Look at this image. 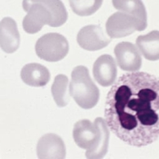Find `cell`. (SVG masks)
I'll list each match as a JSON object with an SVG mask.
<instances>
[{"label":"cell","mask_w":159,"mask_h":159,"mask_svg":"<svg viewBox=\"0 0 159 159\" xmlns=\"http://www.w3.org/2000/svg\"><path fill=\"white\" fill-rule=\"evenodd\" d=\"M104 117L110 130L130 146L157 142L158 77L143 72L121 75L107 94Z\"/></svg>","instance_id":"cell-1"},{"label":"cell","mask_w":159,"mask_h":159,"mask_svg":"<svg viewBox=\"0 0 159 159\" xmlns=\"http://www.w3.org/2000/svg\"><path fill=\"white\" fill-rule=\"evenodd\" d=\"M22 7L27 15L22 27L28 34L39 32L44 25L59 27L63 25L68 14L61 0H23Z\"/></svg>","instance_id":"cell-2"},{"label":"cell","mask_w":159,"mask_h":159,"mask_svg":"<svg viewBox=\"0 0 159 159\" xmlns=\"http://www.w3.org/2000/svg\"><path fill=\"white\" fill-rule=\"evenodd\" d=\"M73 138L78 147L87 150V158H102L107 154L110 132L102 117L96 118L94 123L88 119L77 121L74 127Z\"/></svg>","instance_id":"cell-3"},{"label":"cell","mask_w":159,"mask_h":159,"mask_svg":"<svg viewBox=\"0 0 159 159\" xmlns=\"http://www.w3.org/2000/svg\"><path fill=\"white\" fill-rule=\"evenodd\" d=\"M69 93L78 106L83 109H91L97 105L100 90L92 81L87 67L77 66L73 70Z\"/></svg>","instance_id":"cell-4"},{"label":"cell","mask_w":159,"mask_h":159,"mask_svg":"<svg viewBox=\"0 0 159 159\" xmlns=\"http://www.w3.org/2000/svg\"><path fill=\"white\" fill-rule=\"evenodd\" d=\"M69 51L67 39L60 34L49 33L41 36L35 43L36 55L47 61H59L66 57Z\"/></svg>","instance_id":"cell-5"},{"label":"cell","mask_w":159,"mask_h":159,"mask_svg":"<svg viewBox=\"0 0 159 159\" xmlns=\"http://www.w3.org/2000/svg\"><path fill=\"white\" fill-rule=\"evenodd\" d=\"M135 31L140 32L137 20L122 11H118L106 21V32L111 38H121L133 34Z\"/></svg>","instance_id":"cell-6"},{"label":"cell","mask_w":159,"mask_h":159,"mask_svg":"<svg viewBox=\"0 0 159 159\" xmlns=\"http://www.w3.org/2000/svg\"><path fill=\"white\" fill-rule=\"evenodd\" d=\"M78 45L89 51H95L107 47L111 39L107 37L100 25H88L83 27L77 34Z\"/></svg>","instance_id":"cell-7"},{"label":"cell","mask_w":159,"mask_h":159,"mask_svg":"<svg viewBox=\"0 0 159 159\" xmlns=\"http://www.w3.org/2000/svg\"><path fill=\"white\" fill-rule=\"evenodd\" d=\"M116 61L120 69L127 72L139 71L143 60L138 48L130 42H121L115 48Z\"/></svg>","instance_id":"cell-8"},{"label":"cell","mask_w":159,"mask_h":159,"mask_svg":"<svg viewBox=\"0 0 159 159\" xmlns=\"http://www.w3.org/2000/svg\"><path fill=\"white\" fill-rule=\"evenodd\" d=\"M36 154L38 158L63 159L66 157V147L60 136L48 133L42 136L38 141Z\"/></svg>","instance_id":"cell-9"},{"label":"cell","mask_w":159,"mask_h":159,"mask_svg":"<svg viewBox=\"0 0 159 159\" xmlns=\"http://www.w3.org/2000/svg\"><path fill=\"white\" fill-rule=\"evenodd\" d=\"M93 75L102 87L113 85L117 76V67L114 58L108 54L99 57L93 65Z\"/></svg>","instance_id":"cell-10"},{"label":"cell","mask_w":159,"mask_h":159,"mask_svg":"<svg viewBox=\"0 0 159 159\" xmlns=\"http://www.w3.org/2000/svg\"><path fill=\"white\" fill-rule=\"evenodd\" d=\"M20 46V33L16 21L9 17L0 21V48L6 53L15 52Z\"/></svg>","instance_id":"cell-11"},{"label":"cell","mask_w":159,"mask_h":159,"mask_svg":"<svg viewBox=\"0 0 159 159\" xmlns=\"http://www.w3.org/2000/svg\"><path fill=\"white\" fill-rule=\"evenodd\" d=\"M22 82L31 87H44L50 80V74L47 67L39 63H28L20 71Z\"/></svg>","instance_id":"cell-12"},{"label":"cell","mask_w":159,"mask_h":159,"mask_svg":"<svg viewBox=\"0 0 159 159\" xmlns=\"http://www.w3.org/2000/svg\"><path fill=\"white\" fill-rule=\"evenodd\" d=\"M114 7L119 11L134 17L139 24L140 31L147 27V12L142 0H113Z\"/></svg>","instance_id":"cell-13"},{"label":"cell","mask_w":159,"mask_h":159,"mask_svg":"<svg viewBox=\"0 0 159 159\" xmlns=\"http://www.w3.org/2000/svg\"><path fill=\"white\" fill-rule=\"evenodd\" d=\"M136 45L145 59L149 61H158L159 33L157 30L152 31L145 35L138 36Z\"/></svg>","instance_id":"cell-14"},{"label":"cell","mask_w":159,"mask_h":159,"mask_svg":"<svg viewBox=\"0 0 159 159\" xmlns=\"http://www.w3.org/2000/svg\"><path fill=\"white\" fill-rule=\"evenodd\" d=\"M68 77L64 75H56L51 87V93L56 104L59 107H65L70 102V93L68 89Z\"/></svg>","instance_id":"cell-15"},{"label":"cell","mask_w":159,"mask_h":159,"mask_svg":"<svg viewBox=\"0 0 159 159\" xmlns=\"http://www.w3.org/2000/svg\"><path fill=\"white\" fill-rule=\"evenodd\" d=\"M102 2L103 0H69L72 10L82 17L94 14L102 7Z\"/></svg>","instance_id":"cell-16"}]
</instances>
